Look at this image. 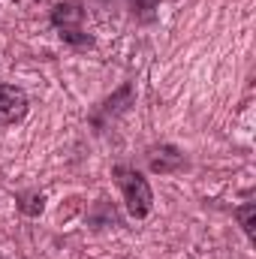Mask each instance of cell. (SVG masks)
Returning <instances> with one entry per match:
<instances>
[{"mask_svg": "<svg viewBox=\"0 0 256 259\" xmlns=\"http://www.w3.org/2000/svg\"><path fill=\"white\" fill-rule=\"evenodd\" d=\"M81 18H84V12H81L78 3H61V6L55 9V24L64 27V30H69V24H78Z\"/></svg>", "mask_w": 256, "mask_h": 259, "instance_id": "3957f363", "label": "cell"}, {"mask_svg": "<svg viewBox=\"0 0 256 259\" xmlns=\"http://www.w3.org/2000/svg\"><path fill=\"white\" fill-rule=\"evenodd\" d=\"M27 115V94L15 84H0V124H15Z\"/></svg>", "mask_w": 256, "mask_h": 259, "instance_id": "7a4b0ae2", "label": "cell"}, {"mask_svg": "<svg viewBox=\"0 0 256 259\" xmlns=\"http://www.w3.org/2000/svg\"><path fill=\"white\" fill-rule=\"evenodd\" d=\"M253 217H256V208L253 205H244L241 211H238V220H241V226H244V232L253 238Z\"/></svg>", "mask_w": 256, "mask_h": 259, "instance_id": "5b68a950", "label": "cell"}, {"mask_svg": "<svg viewBox=\"0 0 256 259\" xmlns=\"http://www.w3.org/2000/svg\"><path fill=\"white\" fill-rule=\"evenodd\" d=\"M115 181H118L121 193H124V199H127L130 217L142 220V217L151 211V205H154L151 184H148V181H145L136 169H130V166H115Z\"/></svg>", "mask_w": 256, "mask_h": 259, "instance_id": "6da1fadb", "label": "cell"}, {"mask_svg": "<svg viewBox=\"0 0 256 259\" xmlns=\"http://www.w3.org/2000/svg\"><path fill=\"white\" fill-rule=\"evenodd\" d=\"M157 3L160 0H130V9L136 12V15H142V18H148L154 9H157Z\"/></svg>", "mask_w": 256, "mask_h": 259, "instance_id": "277c9868", "label": "cell"}]
</instances>
